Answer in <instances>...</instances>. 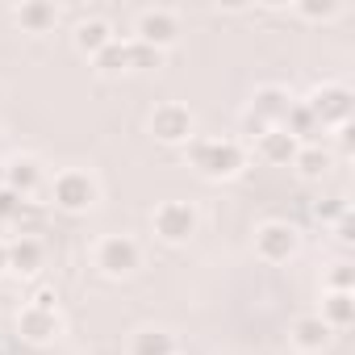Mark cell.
<instances>
[{
    "mask_svg": "<svg viewBox=\"0 0 355 355\" xmlns=\"http://www.w3.org/2000/svg\"><path fill=\"white\" fill-rule=\"evenodd\" d=\"M189 163L205 175V180H230L243 171L247 155L230 138H189Z\"/></svg>",
    "mask_w": 355,
    "mask_h": 355,
    "instance_id": "1",
    "label": "cell"
},
{
    "mask_svg": "<svg viewBox=\"0 0 355 355\" xmlns=\"http://www.w3.org/2000/svg\"><path fill=\"white\" fill-rule=\"evenodd\" d=\"M51 201H55L63 214H88V209L96 205V184H92V175H88V171H63V175H55Z\"/></svg>",
    "mask_w": 355,
    "mask_h": 355,
    "instance_id": "2",
    "label": "cell"
},
{
    "mask_svg": "<svg viewBox=\"0 0 355 355\" xmlns=\"http://www.w3.org/2000/svg\"><path fill=\"white\" fill-rule=\"evenodd\" d=\"M305 105H309V113H313L318 125H347L351 109H355V96H351L347 84H322Z\"/></svg>",
    "mask_w": 355,
    "mask_h": 355,
    "instance_id": "3",
    "label": "cell"
},
{
    "mask_svg": "<svg viewBox=\"0 0 355 355\" xmlns=\"http://www.w3.org/2000/svg\"><path fill=\"white\" fill-rule=\"evenodd\" d=\"M155 234L163 243H189L197 234V214L184 201H163L155 209Z\"/></svg>",
    "mask_w": 355,
    "mask_h": 355,
    "instance_id": "4",
    "label": "cell"
},
{
    "mask_svg": "<svg viewBox=\"0 0 355 355\" xmlns=\"http://www.w3.org/2000/svg\"><path fill=\"white\" fill-rule=\"evenodd\" d=\"M255 255L263 263H284L297 255V230L288 222H263L255 230Z\"/></svg>",
    "mask_w": 355,
    "mask_h": 355,
    "instance_id": "5",
    "label": "cell"
},
{
    "mask_svg": "<svg viewBox=\"0 0 355 355\" xmlns=\"http://www.w3.org/2000/svg\"><path fill=\"white\" fill-rule=\"evenodd\" d=\"M138 259H142V251H138V243L125 239V234H109V239L96 247V268H101L105 276H130V272L138 268Z\"/></svg>",
    "mask_w": 355,
    "mask_h": 355,
    "instance_id": "6",
    "label": "cell"
},
{
    "mask_svg": "<svg viewBox=\"0 0 355 355\" xmlns=\"http://www.w3.org/2000/svg\"><path fill=\"white\" fill-rule=\"evenodd\" d=\"M150 134H155L159 142H167V146L189 142V138H193V113H189L184 105H159V109L150 113Z\"/></svg>",
    "mask_w": 355,
    "mask_h": 355,
    "instance_id": "7",
    "label": "cell"
},
{
    "mask_svg": "<svg viewBox=\"0 0 355 355\" xmlns=\"http://www.w3.org/2000/svg\"><path fill=\"white\" fill-rule=\"evenodd\" d=\"M175 38H180V21H175V13H167V9H146V13L138 17L134 42H146V46H155V51H167Z\"/></svg>",
    "mask_w": 355,
    "mask_h": 355,
    "instance_id": "8",
    "label": "cell"
},
{
    "mask_svg": "<svg viewBox=\"0 0 355 355\" xmlns=\"http://www.w3.org/2000/svg\"><path fill=\"white\" fill-rule=\"evenodd\" d=\"M288 105H293V101H288V92H284V88H276V84H268V88H259V92H255V101H251V109H247V113H251V117H259L268 130H280V121H284Z\"/></svg>",
    "mask_w": 355,
    "mask_h": 355,
    "instance_id": "9",
    "label": "cell"
},
{
    "mask_svg": "<svg viewBox=\"0 0 355 355\" xmlns=\"http://www.w3.org/2000/svg\"><path fill=\"white\" fill-rule=\"evenodd\" d=\"M17 330H21L26 343H38V347H42V343H51V338H59V313L26 305V309L17 313Z\"/></svg>",
    "mask_w": 355,
    "mask_h": 355,
    "instance_id": "10",
    "label": "cell"
},
{
    "mask_svg": "<svg viewBox=\"0 0 355 355\" xmlns=\"http://www.w3.org/2000/svg\"><path fill=\"white\" fill-rule=\"evenodd\" d=\"M326 343H330V326H326L318 313H305V318H297V322H293V347H297V351L318 355Z\"/></svg>",
    "mask_w": 355,
    "mask_h": 355,
    "instance_id": "11",
    "label": "cell"
},
{
    "mask_svg": "<svg viewBox=\"0 0 355 355\" xmlns=\"http://www.w3.org/2000/svg\"><path fill=\"white\" fill-rule=\"evenodd\" d=\"M38 184H42V167H38L34 159H13V163H5V189L17 193L21 201H26Z\"/></svg>",
    "mask_w": 355,
    "mask_h": 355,
    "instance_id": "12",
    "label": "cell"
},
{
    "mask_svg": "<svg viewBox=\"0 0 355 355\" xmlns=\"http://www.w3.org/2000/svg\"><path fill=\"white\" fill-rule=\"evenodd\" d=\"M9 268L21 272V276L38 272V268H42V243H38L34 234H21L17 243H9Z\"/></svg>",
    "mask_w": 355,
    "mask_h": 355,
    "instance_id": "13",
    "label": "cell"
},
{
    "mask_svg": "<svg viewBox=\"0 0 355 355\" xmlns=\"http://www.w3.org/2000/svg\"><path fill=\"white\" fill-rule=\"evenodd\" d=\"M109 42H113V30H109V21H101V17H88V21H80V30H76V51H84V55H101Z\"/></svg>",
    "mask_w": 355,
    "mask_h": 355,
    "instance_id": "14",
    "label": "cell"
},
{
    "mask_svg": "<svg viewBox=\"0 0 355 355\" xmlns=\"http://www.w3.org/2000/svg\"><path fill=\"white\" fill-rule=\"evenodd\" d=\"M293 155H297V138H288L284 130L259 134V159L263 163H293Z\"/></svg>",
    "mask_w": 355,
    "mask_h": 355,
    "instance_id": "15",
    "label": "cell"
},
{
    "mask_svg": "<svg viewBox=\"0 0 355 355\" xmlns=\"http://www.w3.org/2000/svg\"><path fill=\"white\" fill-rule=\"evenodd\" d=\"M330 330H347L351 326V318H355V297L351 293H330L326 301H322V313H318Z\"/></svg>",
    "mask_w": 355,
    "mask_h": 355,
    "instance_id": "16",
    "label": "cell"
},
{
    "mask_svg": "<svg viewBox=\"0 0 355 355\" xmlns=\"http://www.w3.org/2000/svg\"><path fill=\"white\" fill-rule=\"evenodd\" d=\"M55 21H59V13H55V5H46V0H30V5L17 9V26L30 30V34H46Z\"/></svg>",
    "mask_w": 355,
    "mask_h": 355,
    "instance_id": "17",
    "label": "cell"
},
{
    "mask_svg": "<svg viewBox=\"0 0 355 355\" xmlns=\"http://www.w3.org/2000/svg\"><path fill=\"white\" fill-rule=\"evenodd\" d=\"M130 355H175V338L167 330H138L130 338Z\"/></svg>",
    "mask_w": 355,
    "mask_h": 355,
    "instance_id": "18",
    "label": "cell"
},
{
    "mask_svg": "<svg viewBox=\"0 0 355 355\" xmlns=\"http://www.w3.org/2000/svg\"><path fill=\"white\" fill-rule=\"evenodd\" d=\"M96 59V71L101 76H121V71H130V46L121 42V38H113L101 55H92Z\"/></svg>",
    "mask_w": 355,
    "mask_h": 355,
    "instance_id": "19",
    "label": "cell"
},
{
    "mask_svg": "<svg viewBox=\"0 0 355 355\" xmlns=\"http://www.w3.org/2000/svg\"><path fill=\"white\" fill-rule=\"evenodd\" d=\"M293 167L305 175V180H318V175L330 167V150H322V146H297V155H293Z\"/></svg>",
    "mask_w": 355,
    "mask_h": 355,
    "instance_id": "20",
    "label": "cell"
},
{
    "mask_svg": "<svg viewBox=\"0 0 355 355\" xmlns=\"http://www.w3.org/2000/svg\"><path fill=\"white\" fill-rule=\"evenodd\" d=\"M280 130H284L288 138H305V134H313V130H318V121H313V113H309V105H305V101H293V105H288V113H284V121H280Z\"/></svg>",
    "mask_w": 355,
    "mask_h": 355,
    "instance_id": "21",
    "label": "cell"
},
{
    "mask_svg": "<svg viewBox=\"0 0 355 355\" xmlns=\"http://www.w3.org/2000/svg\"><path fill=\"white\" fill-rule=\"evenodd\" d=\"M130 46V71H155L163 67V51L146 46V42H125Z\"/></svg>",
    "mask_w": 355,
    "mask_h": 355,
    "instance_id": "22",
    "label": "cell"
},
{
    "mask_svg": "<svg viewBox=\"0 0 355 355\" xmlns=\"http://www.w3.org/2000/svg\"><path fill=\"white\" fill-rule=\"evenodd\" d=\"M297 13H301V17H309V21H330V17H338V13H343V5H334V0H301Z\"/></svg>",
    "mask_w": 355,
    "mask_h": 355,
    "instance_id": "23",
    "label": "cell"
},
{
    "mask_svg": "<svg viewBox=\"0 0 355 355\" xmlns=\"http://www.w3.org/2000/svg\"><path fill=\"white\" fill-rule=\"evenodd\" d=\"M26 205H30V201H21L17 193H9V189H0V222H21Z\"/></svg>",
    "mask_w": 355,
    "mask_h": 355,
    "instance_id": "24",
    "label": "cell"
},
{
    "mask_svg": "<svg viewBox=\"0 0 355 355\" xmlns=\"http://www.w3.org/2000/svg\"><path fill=\"white\" fill-rule=\"evenodd\" d=\"M347 214H351V209H347L343 197H326V201L313 205V218H318V222H338V218H347Z\"/></svg>",
    "mask_w": 355,
    "mask_h": 355,
    "instance_id": "25",
    "label": "cell"
},
{
    "mask_svg": "<svg viewBox=\"0 0 355 355\" xmlns=\"http://www.w3.org/2000/svg\"><path fill=\"white\" fill-rule=\"evenodd\" d=\"M355 284V268L351 263H334L330 268V293H351Z\"/></svg>",
    "mask_w": 355,
    "mask_h": 355,
    "instance_id": "26",
    "label": "cell"
},
{
    "mask_svg": "<svg viewBox=\"0 0 355 355\" xmlns=\"http://www.w3.org/2000/svg\"><path fill=\"white\" fill-rule=\"evenodd\" d=\"M30 305H34V309H51V313H55L59 293H55L51 284H34V288H30Z\"/></svg>",
    "mask_w": 355,
    "mask_h": 355,
    "instance_id": "27",
    "label": "cell"
},
{
    "mask_svg": "<svg viewBox=\"0 0 355 355\" xmlns=\"http://www.w3.org/2000/svg\"><path fill=\"white\" fill-rule=\"evenodd\" d=\"M351 230H355V226H351V214H347V218H338V243H343V247H347V243L355 239Z\"/></svg>",
    "mask_w": 355,
    "mask_h": 355,
    "instance_id": "28",
    "label": "cell"
},
{
    "mask_svg": "<svg viewBox=\"0 0 355 355\" xmlns=\"http://www.w3.org/2000/svg\"><path fill=\"white\" fill-rule=\"evenodd\" d=\"M9 272V243H0V276Z\"/></svg>",
    "mask_w": 355,
    "mask_h": 355,
    "instance_id": "29",
    "label": "cell"
},
{
    "mask_svg": "<svg viewBox=\"0 0 355 355\" xmlns=\"http://www.w3.org/2000/svg\"><path fill=\"white\" fill-rule=\"evenodd\" d=\"M0 189H5V163H0Z\"/></svg>",
    "mask_w": 355,
    "mask_h": 355,
    "instance_id": "30",
    "label": "cell"
}]
</instances>
